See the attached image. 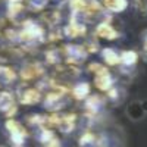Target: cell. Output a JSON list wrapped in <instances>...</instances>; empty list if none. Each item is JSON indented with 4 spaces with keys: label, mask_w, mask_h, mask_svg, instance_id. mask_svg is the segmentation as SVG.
I'll return each instance as SVG.
<instances>
[{
    "label": "cell",
    "mask_w": 147,
    "mask_h": 147,
    "mask_svg": "<svg viewBox=\"0 0 147 147\" xmlns=\"http://www.w3.org/2000/svg\"><path fill=\"white\" fill-rule=\"evenodd\" d=\"M6 128L10 134V140L13 141V144L16 147L24 144V140H25V128H24L19 122L13 121V119H9L6 122Z\"/></svg>",
    "instance_id": "1"
},
{
    "label": "cell",
    "mask_w": 147,
    "mask_h": 147,
    "mask_svg": "<svg viewBox=\"0 0 147 147\" xmlns=\"http://www.w3.org/2000/svg\"><path fill=\"white\" fill-rule=\"evenodd\" d=\"M0 110L6 115H10L15 110L13 97L9 93H0Z\"/></svg>",
    "instance_id": "2"
},
{
    "label": "cell",
    "mask_w": 147,
    "mask_h": 147,
    "mask_svg": "<svg viewBox=\"0 0 147 147\" xmlns=\"http://www.w3.org/2000/svg\"><path fill=\"white\" fill-rule=\"evenodd\" d=\"M97 35L99 37H103V38H115V37L118 35L116 30L112 27V24H102V25H99V28H97Z\"/></svg>",
    "instance_id": "3"
},
{
    "label": "cell",
    "mask_w": 147,
    "mask_h": 147,
    "mask_svg": "<svg viewBox=\"0 0 147 147\" xmlns=\"http://www.w3.org/2000/svg\"><path fill=\"white\" fill-rule=\"evenodd\" d=\"M103 5L110 12H121L128 6L127 0H103Z\"/></svg>",
    "instance_id": "4"
},
{
    "label": "cell",
    "mask_w": 147,
    "mask_h": 147,
    "mask_svg": "<svg viewBox=\"0 0 147 147\" xmlns=\"http://www.w3.org/2000/svg\"><path fill=\"white\" fill-rule=\"evenodd\" d=\"M127 112H128V116H129L131 119H134V121L141 119V118H143V115L146 113V112H144V109H143L141 102H134V103L128 107Z\"/></svg>",
    "instance_id": "5"
},
{
    "label": "cell",
    "mask_w": 147,
    "mask_h": 147,
    "mask_svg": "<svg viewBox=\"0 0 147 147\" xmlns=\"http://www.w3.org/2000/svg\"><path fill=\"white\" fill-rule=\"evenodd\" d=\"M88 90H90V87L87 84H80L75 87V90H74V94H75L78 99H82V97H85L88 94Z\"/></svg>",
    "instance_id": "6"
},
{
    "label": "cell",
    "mask_w": 147,
    "mask_h": 147,
    "mask_svg": "<svg viewBox=\"0 0 147 147\" xmlns=\"http://www.w3.org/2000/svg\"><path fill=\"white\" fill-rule=\"evenodd\" d=\"M119 60H122V62L127 63V65H131V63H134L137 60V55L134 52H125L124 55L119 57Z\"/></svg>",
    "instance_id": "7"
},
{
    "label": "cell",
    "mask_w": 147,
    "mask_h": 147,
    "mask_svg": "<svg viewBox=\"0 0 147 147\" xmlns=\"http://www.w3.org/2000/svg\"><path fill=\"white\" fill-rule=\"evenodd\" d=\"M103 55H105V57L107 59V62H109V63H118V62H119V56H118L113 50H110V49L105 50Z\"/></svg>",
    "instance_id": "8"
},
{
    "label": "cell",
    "mask_w": 147,
    "mask_h": 147,
    "mask_svg": "<svg viewBox=\"0 0 147 147\" xmlns=\"http://www.w3.org/2000/svg\"><path fill=\"white\" fill-rule=\"evenodd\" d=\"M137 6L141 12L147 13V0H137Z\"/></svg>",
    "instance_id": "9"
},
{
    "label": "cell",
    "mask_w": 147,
    "mask_h": 147,
    "mask_svg": "<svg viewBox=\"0 0 147 147\" xmlns=\"http://www.w3.org/2000/svg\"><path fill=\"white\" fill-rule=\"evenodd\" d=\"M0 147H7V146H0Z\"/></svg>",
    "instance_id": "10"
}]
</instances>
